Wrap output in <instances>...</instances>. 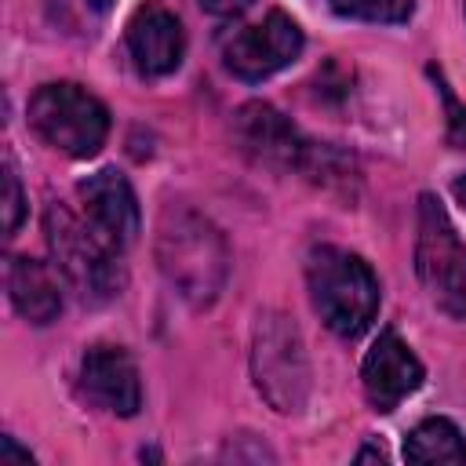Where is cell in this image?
Wrapping results in <instances>:
<instances>
[{"mask_svg": "<svg viewBox=\"0 0 466 466\" xmlns=\"http://www.w3.org/2000/svg\"><path fill=\"white\" fill-rule=\"evenodd\" d=\"M157 266L164 280L193 306H211L229 277V248L211 218L186 204H167L157 226Z\"/></svg>", "mask_w": 466, "mask_h": 466, "instance_id": "cell-1", "label": "cell"}, {"mask_svg": "<svg viewBox=\"0 0 466 466\" xmlns=\"http://www.w3.org/2000/svg\"><path fill=\"white\" fill-rule=\"evenodd\" d=\"M80 390L84 397L120 419L138 415L142 408V379L135 357L116 342H95L80 360Z\"/></svg>", "mask_w": 466, "mask_h": 466, "instance_id": "cell-9", "label": "cell"}, {"mask_svg": "<svg viewBox=\"0 0 466 466\" xmlns=\"http://www.w3.org/2000/svg\"><path fill=\"white\" fill-rule=\"evenodd\" d=\"M251 379L258 397L280 411L295 415L309 400V357L299 328L284 313H258L251 331Z\"/></svg>", "mask_w": 466, "mask_h": 466, "instance_id": "cell-6", "label": "cell"}, {"mask_svg": "<svg viewBox=\"0 0 466 466\" xmlns=\"http://www.w3.org/2000/svg\"><path fill=\"white\" fill-rule=\"evenodd\" d=\"M233 138L244 157L258 167L273 171H299L320 186H350L353 164L324 142L306 138L277 106L269 102H244L233 116Z\"/></svg>", "mask_w": 466, "mask_h": 466, "instance_id": "cell-2", "label": "cell"}, {"mask_svg": "<svg viewBox=\"0 0 466 466\" xmlns=\"http://www.w3.org/2000/svg\"><path fill=\"white\" fill-rule=\"evenodd\" d=\"M208 15H215V18H233V15H240V11H248L255 0H197Z\"/></svg>", "mask_w": 466, "mask_h": 466, "instance_id": "cell-18", "label": "cell"}, {"mask_svg": "<svg viewBox=\"0 0 466 466\" xmlns=\"http://www.w3.org/2000/svg\"><path fill=\"white\" fill-rule=\"evenodd\" d=\"M0 204H4V237H15L22 218H25V193H22V182H18L11 157L4 160V200Z\"/></svg>", "mask_w": 466, "mask_h": 466, "instance_id": "cell-17", "label": "cell"}, {"mask_svg": "<svg viewBox=\"0 0 466 466\" xmlns=\"http://www.w3.org/2000/svg\"><path fill=\"white\" fill-rule=\"evenodd\" d=\"M451 193H455V200H459V204L466 208V171H462V175H459V178L451 182Z\"/></svg>", "mask_w": 466, "mask_h": 466, "instance_id": "cell-20", "label": "cell"}, {"mask_svg": "<svg viewBox=\"0 0 466 466\" xmlns=\"http://www.w3.org/2000/svg\"><path fill=\"white\" fill-rule=\"evenodd\" d=\"M422 379H426V368L411 353V346L393 328L379 331V339L371 342L360 364V386L368 404L375 411H393L400 408V400H408L422 386Z\"/></svg>", "mask_w": 466, "mask_h": 466, "instance_id": "cell-10", "label": "cell"}, {"mask_svg": "<svg viewBox=\"0 0 466 466\" xmlns=\"http://www.w3.org/2000/svg\"><path fill=\"white\" fill-rule=\"evenodd\" d=\"M76 197L84 204V215L91 218V226L116 244L120 251H127L138 233H142V211H138V197L131 189V182L116 171V167H98L87 178L76 182Z\"/></svg>", "mask_w": 466, "mask_h": 466, "instance_id": "cell-11", "label": "cell"}, {"mask_svg": "<svg viewBox=\"0 0 466 466\" xmlns=\"http://www.w3.org/2000/svg\"><path fill=\"white\" fill-rule=\"evenodd\" d=\"M25 116L44 146L73 160L95 157L109 138V109L102 106V98H95L87 87L73 80H55L36 87Z\"/></svg>", "mask_w": 466, "mask_h": 466, "instance_id": "cell-5", "label": "cell"}, {"mask_svg": "<svg viewBox=\"0 0 466 466\" xmlns=\"http://www.w3.org/2000/svg\"><path fill=\"white\" fill-rule=\"evenodd\" d=\"M430 76H433V84H437V95H441V102H444V113H448V142L455 146V149H466V106L455 98V91H451V84L444 80V73L437 69V66H430Z\"/></svg>", "mask_w": 466, "mask_h": 466, "instance_id": "cell-16", "label": "cell"}, {"mask_svg": "<svg viewBox=\"0 0 466 466\" xmlns=\"http://www.w3.org/2000/svg\"><path fill=\"white\" fill-rule=\"evenodd\" d=\"M15 462L29 466V462H33L29 448H18V444H15V437H0V466H15Z\"/></svg>", "mask_w": 466, "mask_h": 466, "instance_id": "cell-19", "label": "cell"}, {"mask_svg": "<svg viewBox=\"0 0 466 466\" xmlns=\"http://www.w3.org/2000/svg\"><path fill=\"white\" fill-rule=\"evenodd\" d=\"M404 459L408 462H455V466H462L466 462V437L451 419L430 415L408 433Z\"/></svg>", "mask_w": 466, "mask_h": 466, "instance_id": "cell-14", "label": "cell"}, {"mask_svg": "<svg viewBox=\"0 0 466 466\" xmlns=\"http://www.w3.org/2000/svg\"><path fill=\"white\" fill-rule=\"evenodd\" d=\"M84 4H87V7H91V11H98V15H102V11H109V7H113V0H84Z\"/></svg>", "mask_w": 466, "mask_h": 466, "instance_id": "cell-21", "label": "cell"}, {"mask_svg": "<svg viewBox=\"0 0 466 466\" xmlns=\"http://www.w3.org/2000/svg\"><path fill=\"white\" fill-rule=\"evenodd\" d=\"M44 233H47V248L55 258V269L62 273V280L91 306L109 302L113 295H120L127 273H124V251L116 244H109L91 218L73 215L66 204H51L44 215Z\"/></svg>", "mask_w": 466, "mask_h": 466, "instance_id": "cell-4", "label": "cell"}, {"mask_svg": "<svg viewBox=\"0 0 466 466\" xmlns=\"http://www.w3.org/2000/svg\"><path fill=\"white\" fill-rule=\"evenodd\" d=\"M302 47H306V36L299 22L284 11H269L262 22L233 29V36L222 44V62L237 80L258 84L288 69L302 55Z\"/></svg>", "mask_w": 466, "mask_h": 466, "instance_id": "cell-8", "label": "cell"}, {"mask_svg": "<svg viewBox=\"0 0 466 466\" xmlns=\"http://www.w3.org/2000/svg\"><path fill=\"white\" fill-rule=\"evenodd\" d=\"M127 55L135 62V69L149 80L157 76H167L182 66V55H186V29L178 22L175 11L160 7V4H146L131 15L127 22Z\"/></svg>", "mask_w": 466, "mask_h": 466, "instance_id": "cell-12", "label": "cell"}, {"mask_svg": "<svg viewBox=\"0 0 466 466\" xmlns=\"http://www.w3.org/2000/svg\"><path fill=\"white\" fill-rule=\"evenodd\" d=\"M7 295L18 317L29 324H51L62 313V284L58 273L29 255H15L7 262Z\"/></svg>", "mask_w": 466, "mask_h": 466, "instance_id": "cell-13", "label": "cell"}, {"mask_svg": "<svg viewBox=\"0 0 466 466\" xmlns=\"http://www.w3.org/2000/svg\"><path fill=\"white\" fill-rule=\"evenodd\" d=\"M415 273L426 299L451 320L466 317V240L451 226L433 193L419 197L415 215Z\"/></svg>", "mask_w": 466, "mask_h": 466, "instance_id": "cell-7", "label": "cell"}, {"mask_svg": "<svg viewBox=\"0 0 466 466\" xmlns=\"http://www.w3.org/2000/svg\"><path fill=\"white\" fill-rule=\"evenodd\" d=\"M328 4L342 18L375 22V25H400L415 11V0H328Z\"/></svg>", "mask_w": 466, "mask_h": 466, "instance_id": "cell-15", "label": "cell"}, {"mask_svg": "<svg viewBox=\"0 0 466 466\" xmlns=\"http://www.w3.org/2000/svg\"><path fill=\"white\" fill-rule=\"evenodd\" d=\"M306 288L313 309L339 339H360L379 317V277L360 255L346 248H313L306 255Z\"/></svg>", "mask_w": 466, "mask_h": 466, "instance_id": "cell-3", "label": "cell"}]
</instances>
